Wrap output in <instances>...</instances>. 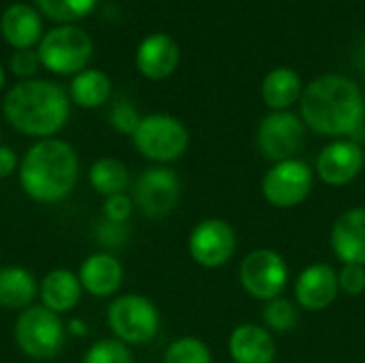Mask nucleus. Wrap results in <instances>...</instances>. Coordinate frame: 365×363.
Masks as SVG:
<instances>
[{"label": "nucleus", "mask_w": 365, "mask_h": 363, "mask_svg": "<svg viewBox=\"0 0 365 363\" xmlns=\"http://www.w3.org/2000/svg\"><path fill=\"white\" fill-rule=\"evenodd\" d=\"M88 180H90V186L98 195L111 197V195L126 193L130 175H128V169L122 160L105 156V158H98L92 163V167L88 171Z\"/></svg>", "instance_id": "b1692460"}, {"label": "nucleus", "mask_w": 365, "mask_h": 363, "mask_svg": "<svg viewBox=\"0 0 365 363\" xmlns=\"http://www.w3.org/2000/svg\"><path fill=\"white\" fill-rule=\"evenodd\" d=\"M182 197V182L178 173L169 167H152L145 169L135 184V205L148 218H165L169 216Z\"/></svg>", "instance_id": "9b49d317"}, {"label": "nucleus", "mask_w": 365, "mask_h": 363, "mask_svg": "<svg viewBox=\"0 0 365 363\" xmlns=\"http://www.w3.org/2000/svg\"><path fill=\"white\" fill-rule=\"evenodd\" d=\"M36 11H41L45 17L58 21V24H73L77 19L88 17L98 0H34Z\"/></svg>", "instance_id": "393cba45"}, {"label": "nucleus", "mask_w": 365, "mask_h": 363, "mask_svg": "<svg viewBox=\"0 0 365 363\" xmlns=\"http://www.w3.org/2000/svg\"><path fill=\"white\" fill-rule=\"evenodd\" d=\"M276 342L267 327L242 323L229 336V355L235 363H274Z\"/></svg>", "instance_id": "f3484780"}, {"label": "nucleus", "mask_w": 365, "mask_h": 363, "mask_svg": "<svg viewBox=\"0 0 365 363\" xmlns=\"http://www.w3.org/2000/svg\"><path fill=\"white\" fill-rule=\"evenodd\" d=\"M331 250L344 265H365V208H351L331 227Z\"/></svg>", "instance_id": "dca6fc26"}, {"label": "nucleus", "mask_w": 365, "mask_h": 363, "mask_svg": "<svg viewBox=\"0 0 365 363\" xmlns=\"http://www.w3.org/2000/svg\"><path fill=\"white\" fill-rule=\"evenodd\" d=\"M41 66L53 75H77L86 71L94 53V43L90 34L73 24H62L43 34L36 45Z\"/></svg>", "instance_id": "20e7f679"}, {"label": "nucleus", "mask_w": 365, "mask_h": 363, "mask_svg": "<svg viewBox=\"0 0 365 363\" xmlns=\"http://www.w3.org/2000/svg\"><path fill=\"white\" fill-rule=\"evenodd\" d=\"M66 332H71V334H75V336H83V334H86V323H81V321L73 319V321L68 323Z\"/></svg>", "instance_id": "72a5a7b5"}, {"label": "nucleus", "mask_w": 365, "mask_h": 363, "mask_svg": "<svg viewBox=\"0 0 365 363\" xmlns=\"http://www.w3.org/2000/svg\"><path fill=\"white\" fill-rule=\"evenodd\" d=\"M302 77L287 66L269 71L261 86V96L272 111H289V107L302 101Z\"/></svg>", "instance_id": "412c9836"}, {"label": "nucleus", "mask_w": 365, "mask_h": 363, "mask_svg": "<svg viewBox=\"0 0 365 363\" xmlns=\"http://www.w3.org/2000/svg\"><path fill=\"white\" fill-rule=\"evenodd\" d=\"M306 143V124L293 111H272L267 113L257 131L259 152L272 160L282 163L295 158Z\"/></svg>", "instance_id": "9d476101"}, {"label": "nucleus", "mask_w": 365, "mask_h": 363, "mask_svg": "<svg viewBox=\"0 0 365 363\" xmlns=\"http://www.w3.org/2000/svg\"><path fill=\"white\" fill-rule=\"evenodd\" d=\"M340 293L349 297H359L365 291V265H342L338 272Z\"/></svg>", "instance_id": "2f4dec72"}, {"label": "nucleus", "mask_w": 365, "mask_h": 363, "mask_svg": "<svg viewBox=\"0 0 365 363\" xmlns=\"http://www.w3.org/2000/svg\"><path fill=\"white\" fill-rule=\"evenodd\" d=\"M19 186L36 203L64 201L79 180V156L62 139H38L19 160Z\"/></svg>", "instance_id": "7ed1b4c3"}, {"label": "nucleus", "mask_w": 365, "mask_h": 363, "mask_svg": "<svg viewBox=\"0 0 365 363\" xmlns=\"http://www.w3.org/2000/svg\"><path fill=\"white\" fill-rule=\"evenodd\" d=\"M81 363H133V351L118 338H105L86 351Z\"/></svg>", "instance_id": "cd10ccee"}, {"label": "nucleus", "mask_w": 365, "mask_h": 363, "mask_svg": "<svg viewBox=\"0 0 365 363\" xmlns=\"http://www.w3.org/2000/svg\"><path fill=\"white\" fill-rule=\"evenodd\" d=\"M302 120L308 128L327 137H351L365 124L361 88L344 75H323L302 94Z\"/></svg>", "instance_id": "f257e3e1"}, {"label": "nucleus", "mask_w": 365, "mask_h": 363, "mask_svg": "<svg viewBox=\"0 0 365 363\" xmlns=\"http://www.w3.org/2000/svg\"><path fill=\"white\" fill-rule=\"evenodd\" d=\"M235 229L222 218H205L188 235V252L192 261L207 270L227 265L235 255Z\"/></svg>", "instance_id": "f8f14e48"}, {"label": "nucleus", "mask_w": 365, "mask_h": 363, "mask_svg": "<svg viewBox=\"0 0 365 363\" xmlns=\"http://www.w3.org/2000/svg\"><path fill=\"white\" fill-rule=\"evenodd\" d=\"M135 64L137 71L152 81L167 79L169 75L175 73L180 64V47L175 39L169 34L163 32L150 34L139 43L135 53Z\"/></svg>", "instance_id": "2eb2a0df"}, {"label": "nucleus", "mask_w": 365, "mask_h": 363, "mask_svg": "<svg viewBox=\"0 0 365 363\" xmlns=\"http://www.w3.org/2000/svg\"><path fill=\"white\" fill-rule=\"evenodd\" d=\"M299 306L287 297H276L272 302H265L263 308V321L267 325L269 332H278V334H287L291 329H295L297 321H299Z\"/></svg>", "instance_id": "a878e982"}, {"label": "nucleus", "mask_w": 365, "mask_h": 363, "mask_svg": "<svg viewBox=\"0 0 365 363\" xmlns=\"http://www.w3.org/2000/svg\"><path fill=\"white\" fill-rule=\"evenodd\" d=\"M287 282L289 265L284 257L272 248H257L240 263V285L259 302H272L280 297L287 289Z\"/></svg>", "instance_id": "6e6552de"}, {"label": "nucleus", "mask_w": 365, "mask_h": 363, "mask_svg": "<svg viewBox=\"0 0 365 363\" xmlns=\"http://www.w3.org/2000/svg\"><path fill=\"white\" fill-rule=\"evenodd\" d=\"M79 282L83 291L92 297H111L118 293L124 280L122 263L109 252L90 255L79 267Z\"/></svg>", "instance_id": "a211bd4d"}, {"label": "nucleus", "mask_w": 365, "mask_h": 363, "mask_svg": "<svg viewBox=\"0 0 365 363\" xmlns=\"http://www.w3.org/2000/svg\"><path fill=\"white\" fill-rule=\"evenodd\" d=\"M0 32L15 49H34L43 39L41 13L30 4H11L0 17Z\"/></svg>", "instance_id": "6ab92c4d"}, {"label": "nucleus", "mask_w": 365, "mask_h": 363, "mask_svg": "<svg viewBox=\"0 0 365 363\" xmlns=\"http://www.w3.org/2000/svg\"><path fill=\"white\" fill-rule=\"evenodd\" d=\"M2 88H4V68L0 64V92H2Z\"/></svg>", "instance_id": "f704fd0d"}, {"label": "nucleus", "mask_w": 365, "mask_h": 363, "mask_svg": "<svg viewBox=\"0 0 365 363\" xmlns=\"http://www.w3.org/2000/svg\"><path fill=\"white\" fill-rule=\"evenodd\" d=\"M186 126L169 113L143 116L137 131L133 133V143L141 156L154 163H173L188 150Z\"/></svg>", "instance_id": "39448f33"}, {"label": "nucleus", "mask_w": 365, "mask_h": 363, "mask_svg": "<svg viewBox=\"0 0 365 363\" xmlns=\"http://www.w3.org/2000/svg\"><path fill=\"white\" fill-rule=\"evenodd\" d=\"M109 122L118 133L133 137V133L137 131V126L141 122V116L128 101H118V103H113V107L109 111Z\"/></svg>", "instance_id": "c85d7f7f"}, {"label": "nucleus", "mask_w": 365, "mask_h": 363, "mask_svg": "<svg viewBox=\"0 0 365 363\" xmlns=\"http://www.w3.org/2000/svg\"><path fill=\"white\" fill-rule=\"evenodd\" d=\"M293 291L299 308L308 312H321L340 295L338 272L329 263H312L299 272Z\"/></svg>", "instance_id": "4468645a"}, {"label": "nucleus", "mask_w": 365, "mask_h": 363, "mask_svg": "<svg viewBox=\"0 0 365 363\" xmlns=\"http://www.w3.org/2000/svg\"><path fill=\"white\" fill-rule=\"evenodd\" d=\"M314 186V171L302 158H289L274 163L261 182V193L265 201L274 208L289 210L304 203Z\"/></svg>", "instance_id": "1a4fd4ad"}, {"label": "nucleus", "mask_w": 365, "mask_h": 363, "mask_svg": "<svg viewBox=\"0 0 365 363\" xmlns=\"http://www.w3.org/2000/svg\"><path fill=\"white\" fill-rule=\"evenodd\" d=\"M109 329L124 344H145L160 329L158 308L139 293H126L111 302L107 310Z\"/></svg>", "instance_id": "0eeeda50"}, {"label": "nucleus", "mask_w": 365, "mask_h": 363, "mask_svg": "<svg viewBox=\"0 0 365 363\" xmlns=\"http://www.w3.org/2000/svg\"><path fill=\"white\" fill-rule=\"evenodd\" d=\"M38 295V285L34 276L19 265H9L0 270V308L26 310Z\"/></svg>", "instance_id": "4be33fe9"}, {"label": "nucleus", "mask_w": 365, "mask_h": 363, "mask_svg": "<svg viewBox=\"0 0 365 363\" xmlns=\"http://www.w3.org/2000/svg\"><path fill=\"white\" fill-rule=\"evenodd\" d=\"M165 363H212V351L203 340L184 336L169 344Z\"/></svg>", "instance_id": "bb28decb"}, {"label": "nucleus", "mask_w": 365, "mask_h": 363, "mask_svg": "<svg viewBox=\"0 0 365 363\" xmlns=\"http://www.w3.org/2000/svg\"><path fill=\"white\" fill-rule=\"evenodd\" d=\"M83 287L79 282V276L71 270H51L43 276L38 285V297L43 306L56 315L73 310L81 300Z\"/></svg>", "instance_id": "aec40b11"}, {"label": "nucleus", "mask_w": 365, "mask_h": 363, "mask_svg": "<svg viewBox=\"0 0 365 363\" xmlns=\"http://www.w3.org/2000/svg\"><path fill=\"white\" fill-rule=\"evenodd\" d=\"M15 169H19L17 154L9 145H0V180H4L11 173H15Z\"/></svg>", "instance_id": "473e14b6"}, {"label": "nucleus", "mask_w": 365, "mask_h": 363, "mask_svg": "<svg viewBox=\"0 0 365 363\" xmlns=\"http://www.w3.org/2000/svg\"><path fill=\"white\" fill-rule=\"evenodd\" d=\"M364 165V145L351 139H338L321 150L317 158V175L327 186H346L359 178Z\"/></svg>", "instance_id": "ddd939ff"}, {"label": "nucleus", "mask_w": 365, "mask_h": 363, "mask_svg": "<svg viewBox=\"0 0 365 363\" xmlns=\"http://www.w3.org/2000/svg\"><path fill=\"white\" fill-rule=\"evenodd\" d=\"M13 334L24 355L32 359H51L64 344L66 327L60 315L47 310L45 306H30L19 312Z\"/></svg>", "instance_id": "423d86ee"}, {"label": "nucleus", "mask_w": 365, "mask_h": 363, "mask_svg": "<svg viewBox=\"0 0 365 363\" xmlns=\"http://www.w3.org/2000/svg\"><path fill=\"white\" fill-rule=\"evenodd\" d=\"M135 210V201L126 195V193H120V195H111V197H105V203H103V214L107 218V223H113V225H124L130 214Z\"/></svg>", "instance_id": "7c9ffc66"}, {"label": "nucleus", "mask_w": 365, "mask_h": 363, "mask_svg": "<svg viewBox=\"0 0 365 363\" xmlns=\"http://www.w3.org/2000/svg\"><path fill=\"white\" fill-rule=\"evenodd\" d=\"M109 96H111V79L107 77V73L98 68H86L71 79L68 98L83 109H96L105 105Z\"/></svg>", "instance_id": "5701e85b"}, {"label": "nucleus", "mask_w": 365, "mask_h": 363, "mask_svg": "<svg viewBox=\"0 0 365 363\" xmlns=\"http://www.w3.org/2000/svg\"><path fill=\"white\" fill-rule=\"evenodd\" d=\"M2 113L21 135L51 139L68 122L71 98L56 81L24 79L4 94Z\"/></svg>", "instance_id": "f03ea898"}, {"label": "nucleus", "mask_w": 365, "mask_h": 363, "mask_svg": "<svg viewBox=\"0 0 365 363\" xmlns=\"http://www.w3.org/2000/svg\"><path fill=\"white\" fill-rule=\"evenodd\" d=\"M9 66H11V73L17 75L21 81L32 79L41 68V58L36 49H15L9 60Z\"/></svg>", "instance_id": "c756f323"}]
</instances>
